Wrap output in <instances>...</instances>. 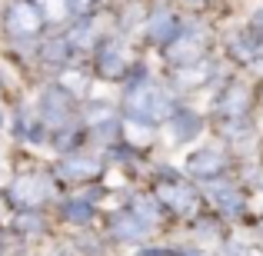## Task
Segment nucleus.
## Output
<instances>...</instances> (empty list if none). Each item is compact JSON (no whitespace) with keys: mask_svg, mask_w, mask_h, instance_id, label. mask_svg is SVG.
<instances>
[{"mask_svg":"<svg viewBox=\"0 0 263 256\" xmlns=\"http://www.w3.org/2000/svg\"><path fill=\"white\" fill-rule=\"evenodd\" d=\"M223 167H227V156L217 147H203L186 156V173H193V176H217V173H223Z\"/></svg>","mask_w":263,"mask_h":256,"instance_id":"20e7f679","label":"nucleus"},{"mask_svg":"<svg viewBox=\"0 0 263 256\" xmlns=\"http://www.w3.org/2000/svg\"><path fill=\"white\" fill-rule=\"evenodd\" d=\"M64 53H67V44H60V40H53V44L44 47V57L47 60H64Z\"/></svg>","mask_w":263,"mask_h":256,"instance_id":"6ab92c4d","label":"nucleus"},{"mask_svg":"<svg viewBox=\"0 0 263 256\" xmlns=\"http://www.w3.org/2000/svg\"><path fill=\"white\" fill-rule=\"evenodd\" d=\"M247 103H250L247 90H243V87H230V90H227V93L217 100V110H220V113L237 116V113H243V110H247Z\"/></svg>","mask_w":263,"mask_h":256,"instance_id":"4468645a","label":"nucleus"},{"mask_svg":"<svg viewBox=\"0 0 263 256\" xmlns=\"http://www.w3.org/2000/svg\"><path fill=\"white\" fill-rule=\"evenodd\" d=\"M253 27H257V30H263V10L253 13Z\"/></svg>","mask_w":263,"mask_h":256,"instance_id":"393cba45","label":"nucleus"},{"mask_svg":"<svg viewBox=\"0 0 263 256\" xmlns=\"http://www.w3.org/2000/svg\"><path fill=\"white\" fill-rule=\"evenodd\" d=\"M167 57L174 60L177 67H190V64H197L200 57H203V30L200 27H186L180 37H174V44L167 47Z\"/></svg>","mask_w":263,"mask_h":256,"instance_id":"f03ea898","label":"nucleus"},{"mask_svg":"<svg viewBox=\"0 0 263 256\" xmlns=\"http://www.w3.org/2000/svg\"><path fill=\"white\" fill-rule=\"evenodd\" d=\"M40 4H44L47 17H53V20H60L67 13V0H40Z\"/></svg>","mask_w":263,"mask_h":256,"instance_id":"dca6fc26","label":"nucleus"},{"mask_svg":"<svg viewBox=\"0 0 263 256\" xmlns=\"http://www.w3.org/2000/svg\"><path fill=\"white\" fill-rule=\"evenodd\" d=\"M90 0H67V13H87Z\"/></svg>","mask_w":263,"mask_h":256,"instance_id":"4be33fe9","label":"nucleus"},{"mask_svg":"<svg viewBox=\"0 0 263 256\" xmlns=\"http://www.w3.org/2000/svg\"><path fill=\"white\" fill-rule=\"evenodd\" d=\"M50 193H53V183H50V176H44V173H27L24 180L13 183V200H17V203H27V206L47 200Z\"/></svg>","mask_w":263,"mask_h":256,"instance_id":"7ed1b4c3","label":"nucleus"},{"mask_svg":"<svg viewBox=\"0 0 263 256\" xmlns=\"http://www.w3.org/2000/svg\"><path fill=\"white\" fill-rule=\"evenodd\" d=\"M174 110V100H170L167 90L160 87H150V84H140V87H130L127 93V113L134 123H160L170 116Z\"/></svg>","mask_w":263,"mask_h":256,"instance_id":"f257e3e1","label":"nucleus"},{"mask_svg":"<svg viewBox=\"0 0 263 256\" xmlns=\"http://www.w3.org/2000/svg\"><path fill=\"white\" fill-rule=\"evenodd\" d=\"M157 196L167 200L177 213H193V210H197V193H193L186 183H180V180H167V183H160V186H157Z\"/></svg>","mask_w":263,"mask_h":256,"instance_id":"39448f33","label":"nucleus"},{"mask_svg":"<svg viewBox=\"0 0 263 256\" xmlns=\"http://www.w3.org/2000/svg\"><path fill=\"white\" fill-rule=\"evenodd\" d=\"M174 140L180 143H186V140H193V136L200 133V116L197 113H190V110H183V113H177L174 120Z\"/></svg>","mask_w":263,"mask_h":256,"instance_id":"ddd939ff","label":"nucleus"},{"mask_svg":"<svg viewBox=\"0 0 263 256\" xmlns=\"http://www.w3.org/2000/svg\"><path fill=\"white\" fill-rule=\"evenodd\" d=\"M223 256H260V253L247 250V246H227V253H223Z\"/></svg>","mask_w":263,"mask_h":256,"instance_id":"5701e85b","label":"nucleus"},{"mask_svg":"<svg viewBox=\"0 0 263 256\" xmlns=\"http://www.w3.org/2000/svg\"><path fill=\"white\" fill-rule=\"evenodd\" d=\"M64 87L77 93V90H84V87H87V80L80 77V73H64Z\"/></svg>","mask_w":263,"mask_h":256,"instance_id":"412c9836","label":"nucleus"},{"mask_svg":"<svg viewBox=\"0 0 263 256\" xmlns=\"http://www.w3.org/2000/svg\"><path fill=\"white\" fill-rule=\"evenodd\" d=\"M134 213H137V216H140V220H143L147 226H150V223L157 220V206H154V203H143V200H140V203L134 206Z\"/></svg>","mask_w":263,"mask_h":256,"instance_id":"f3484780","label":"nucleus"},{"mask_svg":"<svg viewBox=\"0 0 263 256\" xmlns=\"http://www.w3.org/2000/svg\"><path fill=\"white\" fill-rule=\"evenodd\" d=\"M67 216L77 220V223H87V220H90V206L87 203H70V206H67Z\"/></svg>","mask_w":263,"mask_h":256,"instance_id":"a211bd4d","label":"nucleus"},{"mask_svg":"<svg viewBox=\"0 0 263 256\" xmlns=\"http://www.w3.org/2000/svg\"><path fill=\"white\" fill-rule=\"evenodd\" d=\"M60 173L70 180H87L93 176V173H100V163L93 160V156H70V160L60 163Z\"/></svg>","mask_w":263,"mask_h":256,"instance_id":"9b49d317","label":"nucleus"},{"mask_svg":"<svg viewBox=\"0 0 263 256\" xmlns=\"http://www.w3.org/2000/svg\"><path fill=\"white\" fill-rule=\"evenodd\" d=\"M44 116H47L50 127H64V123L70 120V96H67L64 87L44 93Z\"/></svg>","mask_w":263,"mask_h":256,"instance_id":"0eeeda50","label":"nucleus"},{"mask_svg":"<svg viewBox=\"0 0 263 256\" xmlns=\"http://www.w3.org/2000/svg\"><path fill=\"white\" fill-rule=\"evenodd\" d=\"M93 33H97L93 20H84L80 27H73V33H70V44H77V47H87V44H93Z\"/></svg>","mask_w":263,"mask_h":256,"instance_id":"2eb2a0df","label":"nucleus"},{"mask_svg":"<svg viewBox=\"0 0 263 256\" xmlns=\"http://www.w3.org/2000/svg\"><path fill=\"white\" fill-rule=\"evenodd\" d=\"M147 33H150V40H154V44H170V40L177 37V20L170 17V13H163V10H160L154 20H150Z\"/></svg>","mask_w":263,"mask_h":256,"instance_id":"f8f14e48","label":"nucleus"},{"mask_svg":"<svg viewBox=\"0 0 263 256\" xmlns=\"http://www.w3.org/2000/svg\"><path fill=\"white\" fill-rule=\"evenodd\" d=\"M17 226H20V230H27V233H37V230H40V216L27 213V216H20V220H17Z\"/></svg>","mask_w":263,"mask_h":256,"instance_id":"aec40b11","label":"nucleus"},{"mask_svg":"<svg viewBox=\"0 0 263 256\" xmlns=\"http://www.w3.org/2000/svg\"><path fill=\"white\" fill-rule=\"evenodd\" d=\"M253 67H257V70H263V50H260V47H257V53H253Z\"/></svg>","mask_w":263,"mask_h":256,"instance_id":"b1692460","label":"nucleus"},{"mask_svg":"<svg viewBox=\"0 0 263 256\" xmlns=\"http://www.w3.org/2000/svg\"><path fill=\"white\" fill-rule=\"evenodd\" d=\"M206 196H210V200H213V203H217L223 213H240V206H243L240 193L233 190L230 183H213L210 190H206Z\"/></svg>","mask_w":263,"mask_h":256,"instance_id":"1a4fd4ad","label":"nucleus"},{"mask_svg":"<svg viewBox=\"0 0 263 256\" xmlns=\"http://www.w3.org/2000/svg\"><path fill=\"white\" fill-rule=\"evenodd\" d=\"M7 24H10L13 33L20 37H30V33L40 30V10L33 4H13L10 13H7Z\"/></svg>","mask_w":263,"mask_h":256,"instance_id":"423d86ee","label":"nucleus"},{"mask_svg":"<svg viewBox=\"0 0 263 256\" xmlns=\"http://www.w3.org/2000/svg\"><path fill=\"white\" fill-rule=\"evenodd\" d=\"M0 130H4V113H0Z\"/></svg>","mask_w":263,"mask_h":256,"instance_id":"a878e982","label":"nucleus"},{"mask_svg":"<svg viewBox=\"0 0 263 256\" xmlns=\"http://www.w3.org/2000/svg\"><path fill=\"white\" fill-rule=\"evenodd\" d=\"M147 230H150V226L143 223L137 213H120V216L114 220V233H117L120 240H140Z\"/></svg>","mask_w":263,"mask_h":256,"instance_id":"9d476101","label":"nucleus"},{"mask_svg":"<svg viewBox=\"0 0 263 256\" xmlns=\"http://www.w3.org/2000/svg\"><path fill=\"white\" fill-rule=\"evenodd\" d=\"M123 67H127V53H123L120 44H103L100 50V73H107V77H120Z\"/></svg>","mask_w":263,"mask_h":256,"instance_id":"6e6552de","label":"nucleus"}]
</instances>
